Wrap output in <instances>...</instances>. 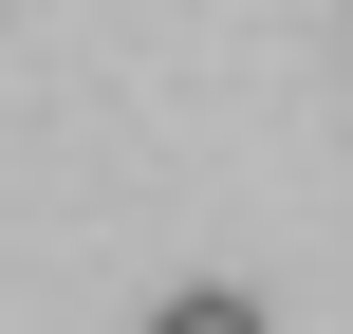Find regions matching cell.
<instances>
[{"mask_svg":"<svg viewBox=\"0 0 353 334\" xmlns=\"http://www.w3.org/2000/svg\"><path fill=\"white\" fill-rule=\"evenodd\" d=\"M149 334H279V316H261L242 279H186V298H149Z\"/></svg>","mask_w":353,"mask_h":334,"instance_id":"cell-1","label":"cell"}]
</instances>
